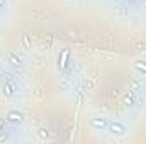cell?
<instances>
[{
	"label": "cell",
	"mask_w": 146,
	"mask_h": 144,
	"mask_svg": "<svg viewBox=\"0 0 146 144\" xmlns=\"http://www.w3.org/2000/svg\"><path fill=\"white\" fill-rule=\"evenodd\" d=\"M5 120H7V124H10V126H19V124L24 122V114L19 112V110H10V112L5 115Z\"/></svg>",
	"instance_id": "cell-1"
},
{
	"label": "cell",
	"mask_w": 146,
	"mask_h": 144,
	"mask_svg": "<svg viewBox=\"0 0 146 144\" xmlns=\"http://www.w3.org/2000/svg\"><path fill=\"white\" fill-rule=\"evenodd\" d=\"M109 129L112 134H115V136H124L126 134V126L124 124H121V122H117V120H114V122H109Z\"/></svg>",
	"instance_id": "cell-3"
},
{
	"label": "cell",
	"mask_w": 146,
	"mask_h": 144,
	"mask_svg": "<svg viewBox=\"0 0 146 144\" xmlns=\"http://www.w3.org/2000/svg\"><path fill=\"white\" fill-rule=\"evenodd\" d=\"M2 92H3V95H5V97H12V95L15 93V87H14V83L5 81V83L2 85Z\"/></svg>",
	"instance_id": "cell-5"
},
{
	"label": "cell",
	"mask_w": 146,
	"mask_h": 144,
	"mask_svg": "<svg viewBox=\"0 0 146 144\" xmlns=\"http://www.w3.org/2000/svg\"><path fill=\"white\" fill-rule=\"evenodd\" d=\"M145 2H146V0H145Z\"/></svg>",
	"instance_id": "cell-11"
},
{
	"label": "cell",
	"mask_w": 146,
	"mask_h": 144,
	"mask_svg": "<svg viewBox=\"0 0 146 144\" xmlns=\"http://www.w3.org/2000/svg\"><path fill=\"white\" fill-rule=\"evenodd\" d=\"M5 122H7L5 119H0V132H3V131H5Z\"/></svg>",
	"instance_id": "cell-8"
},
{
	"label": "cell",
	"mask_w": 146,
	"mask_h": 144,
	"mask_svg": "<svg viewBox=\"0 0 146 144\" xmlns=\"http://www.w3.org/2000/svg\"><path fill=\"white\" fill-rule=\"evenodd\" d=\"M3 3H5V0H0V9L3 7Z\"/></svg>",
	"instance_id": "cell-9"
},
{
	"label": "cell",
	"mask_w": 146,
	"mask_h": 144,
	"mask_svg": "<svg viewBox=\"0 0 146 144\" xmlns=\"http://www.w3.org/2000/svg\"><path fill=\"white\" fill-rule=\"evenodd\" d=\"M90 126L95 129V131H106L109 127V120L106 117H92L90 119Z\"/></svg>",
	"instance_id": "cell-2"
},
{
	"label": "cell",
	"mask_w": 146,
	"mask_h": 144,
	"mask_svg": "<svg viewBox=\"0 0 146 144\" xmlns=\"http://www.w3.org/2000/svg\"><path fill=\"white\" fill-rule=\"evenodd\" d=\"M134 68H136L138 71H141L143 75H146V63H145V61H139V63H136V65H134Z\"/></svg>",
	"instance_id": "cell-7"
},
{
	"label": "cell",
	"mask_w": 146,
	"mask_h": 144,
	"mask_svg": "<svg viewBox=\"0 0 146 144\" xmlns=\"http://www.w3.org/2000/svg\"><path fill=\"white\" fill-rule=\"evenodd\" d=\"M68 56H70L68 49H63L61 54H60V58H58V68H60V71H63L68 66Z\"/></svg>",
	"instance_id": "cell-4"
},
{
	"label": "cell",
	"mask_w": 146,
	"mask_h": 144,
	"mask_svg": "<svg viewBox=\"0 0 146 144\" xmlns=\"http://www.w3.org/2000/svg\"><path fill=\"white\" fill-rule=\"evenodd\" d=\"M9 63L12 66H21V58H17V54H10L9 56Z\"/></svg>",
	"instance_id": "cell-6"
},
{
	"label": "cell",
	"mask_w": 146,
	"mask_h": 144,
	"mask_svg": "<svg viewBox=\"0 0 146 144\" xmlns=\"http://www.w3.org/2000/svg\"><path fill=\"white\" fill-rule=\"evenodd\" d=\"M127 2H134V0H127Z\"/></svg>",
	"instance_id": "cell-10"
}]
</instances>
